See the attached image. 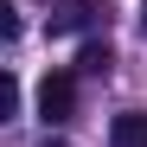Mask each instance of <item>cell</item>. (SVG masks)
<instances>
[{
	"label": "cell",
	"instance_id": "4",
	"mask_svg": "<svg viewBox=\"0 0 147 147\" xmlns=\"http://www.w3.org/2000/svg\"><path fill=\"white\" fill-rule=\"evenodd\" d=\"M109 64H115V51H109L102 38H90L83 51H77V70H90V77H109Z\"/></svg>",
	"mask_w": 147,
	"mask_h": 147
},
{
	"label": "cell",
	"instance_id": "2",
	"mask_svg": "<svg viewBox=\"0 0 147 147\" xmlns=\"http://www.w3.org/2000/svg\"><path fill=\"white\" fill-rule=\"evenodd\" d=\"M90 13H96V0H58V7H51V19H45V32H51V38L83 32V26H90Z\"/></svg>",
	"mask_w": 147,
	"mask_h": 147
},
{
	"label": "cell",
	"instance_id": "5",
	"mask_svg": "<svg viewBox=\"0 0 147 147\" xmlns=\"http://www.w3.org/2000/svg\"><path fill=\"white\" fill-rule=\"evenodd\" d=\"M141 32H147V0H141Z\"/></svg>",
	"mask_w": 147,
	"mask_h": 147
},
{
	"label": "cell",
	"instance_id": "1",
	"mask_svg": "<svg viewBox=\"0 0 147 147\" xmlns=\"http://www.w3.org/2000/svg\"><path fill=\"white\" fill-rule=\"evenodd\" d=\"M70 109H77V77L70 70H51V77L38 83V121H70Z\"/></svg>",
	"mask_w": 147,
	"mask_h": 147
},
{
	"label": "cell",
	"instance_id": "3",
	"mask_svg": "<svg viewBox=\"0 0 147 147\" xmlns=\"http://www.w3.org/2000/svg\"><path fill=\"white\" fill-rule=\"evenodd\" d=\"M109 147H147V115H141V109L115 115V121H109Z\"/></svg>",
	"mask_w": 147,
	"mask_h": 147
}]
</instances>
